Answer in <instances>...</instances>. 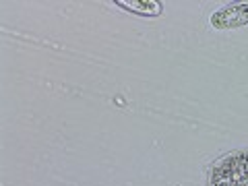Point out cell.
<instances>
[{
    "mask_svg": "<svg viewBox=\"0 0 248 186\" xmlns=\"http://www.w3.org/2000/svg\"><path fill=\"white\" fill-rule=\"evenodd\" d=\"M211 23L215 27H236L248 23V2L240 4H230L226 9H221L217 15H213Z\"/></svg>",
    "mask_w": 248,
    "mask_h": 186,
    "instance_id": "obj_1",
    "label": "cell"
},
{
    "mask_svg": "<svg viewBox=\"0 0 248 186\" xmlns=\"http://www.w3.org/2000/svg\"><path fill=\"white\" fill-rule=\"evenodd\" d=\"M118 4L133 13H141V15H159L161 13V4L155 2V0H141V2H124V0H120Z\"/></svg>",
    "mask_w": 248,
    "mask_h": 186,
    "instance_id": "obj_2",
    "label": "cell"
}]
</instances>
